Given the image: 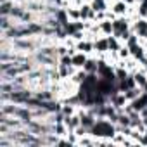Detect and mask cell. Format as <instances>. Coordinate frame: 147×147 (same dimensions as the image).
I'll use <instances>...</instances> for the list:
<instances>
[{
  "mask_svg": "<svg viewBox=\"0 0 147 147\" xmlns=\"http://www.w3.org/2000/svg\"><path fill=\"white\" fill-rule=\"evenodd\" d=\"M140 94H142V88H140V87H133V88H128V90L125 92V97H126L128 102H131V100H135Z\"/></svg>",
  "mask_w": 147,
  "mask_h": 147,
  "instance_id": "17",
  "label": "cell"
},
{
  "mask_svg": "<svg viewBox=\"0 0 147 147\" xmlns=\"http://www.w3.org/2000/svg\"><path fill=\"white\" fill-rule=\"evenodd\" d=\"M76 50H80V52H85V54H88V55H94L95 54V45H94V40H90V38H83V40H80V42H76Z\"/></svg>",
  "mask_w": 147,
  "mask_h": 147,
  "instance_id": "6",
  "label": "cell"
},
{
  "mask_svg": "<svg viewBox=\"0 0 147 147\" xmlns=\"http://www.w3.org/2000/svg\"><path fill=\"white\" fill-rule=\"evenodd\" d=\"M83 69L88 73V75H97V69H99V57L94 54V55H88Z\"/></svg>",
  "mask_w": 147,
  "mask_h": 147,
  "instance_id": "9",
  "label": "cell"
},
{
  "mask_svg": "<svg viewBox=\"0 0 147 147\" xmlns=\"http://www.w3.org/2000/svg\"><path fill=\"white\" fill-rule=\"evenodd\" d=\"M87 76H88V73L85 71V69H76L75 73H73V76H71V80L75 82L76 85H82L85 80H87Z\"/></svg>",
  "mask_w": 147,
  "mask_h": 147,
  "instance_id": "16",
  "label": "cell"
},
{
  "mask_svg": "<svg viewBox=\"0 0 147 147\" xmlns=\"http://www.w3.org/2000/svg\"><path fill=\"white\" fill-rule=\"evenodd\" d=\"M145 90H147V88H145Z\"/></svg>",
  "mask_w": 147,
  "mask_h": 147,
  "instance_id": "20",
  "label": "cell"
},
{
  "mask_svg": "<svg viewBox=\"0 0 147 147\" xmlns=\"http://www.w3.org/2000/svg\"><path fill=\"white\" fill-rule=\"evenodd\" d=\"M131 75H133V78H135L137 87H140L142 90H145V88H147V73H145L142 67H138L135 73H131Z\"/></svg>",
  "mask_w": 147,
  "mask_h": 147,
  "instance_id": "11",
  "label": "cell"
},
{
  "mask_svg": "<svg viewBox=\"0 0 147 147\" xmlns=\"http://www.w3.org/2000/svg\"><path fill=\"white\" fill-rule=\"evenodd\" d=\"M128 106H130L133 111H138V113H142L144 109H147V90H142V94H140L135 100L128 102Z\"/></svg>",
  "mask_w": 147,
  "mask_h": 147,
  "instance_id": "5",
  "label": "cell"
},
{
  "mask_svg": "<svg viewBox=\"0 0 147 147\" xmlns=\"http://www.w3.org/2000/svg\"><path fill=\"white\" fill-rule=\"evenodd\" d=\"M99 31H100V35H104V36H111V35H114L113 19H104V21H100V23H99Z\"/></svg>",
  "mask_w": 147,
  "mask_h": 147,
  "instance_id": "13",
  "label": "cell"
},
{
  "mask_svg": "<svg viewBox=\"0 0 147 147\" xmlns=\"http://www.w3.org/2000/svg\"><path fill=\"white\" fill-rule=\"evenodd\" d=\"M88 4L92 5V9L95 12H102V11H109L111 2L109 0H88Z\"/></svg>",
  "mask_w": 147,
  "mask_h": 147,
  "instance_id": "14",
  "label": "cell"
},
{
  "mask_svg": "<svg viewBox=\"0 0 147 147\" xmlns=\"http://www.w3.org/2000/svg\"><path fill=\"white\" fill-rule=\"evenodd\" d=\"M94 45H95V55H106L109 52V40L104 35L97 36L94 40Z\"/></svg>",
  "mask_w": 147,
  "mask_h": 147,
  "instance_id": "4",
  "label": "cell"
},
{
  "mask_svg": "<svg viewBox=\"0 0 147 147\" xmlns=\"http://www.w3.org/2000/svg\"><path fill=\"white\" fill-rule=\"evenodd\" d=\"M80 12H82V21H95V11L92 9V5L88 4V2H85L82 7H80Z\"/></svg>",
  "mask_w": 147,
  "mask_h": 147,
  "instance_id": "10",
  "label": "cell"
},
{
  "mask_svg": "<svg viewBox=\"0 0 147 147\" xmlns=\"http://www.w3.org/2000/svg\"><path fill=\"white\" fill-rule=\"evenodd\" d=\"M137 14L138 18H147V0H140L137 4Z\"/></svg>",
  "mask_w": 147,
  "mask_h": 147,
  "instance_id": "18",
  "label": "cell"
},
{
  "mask_svg": "<svg viewBox=\"0 0 147 147\" xmlns=\"http://www.w3.org/2000/svg\"><path fill=\"white\" fill-rule=\"evenodd\" d=\"M130 54H131V57L137 59L138 62H140L144 57H147V49H145L144 42H138V43L131 45V47H130Z\"/></svg>",
  "mask_w": 147,
  "mask_h": 147,
  "instance_id": "7",
  "label": "cell"
},
{
  "mask_svg": "<svg viewBox=\"0 0 147 147\" xmlns=\"http://www.w3.org/2000/svg\"><path fill=\"white\" fill-rule=\"evenodd\" d=\"M71 57H73V66H75L76 69H83V66H85V62H87V59H88V54L76 50Z\"/></svg>",
  "mask_w": 147,
  "mask_h": 147,
  "instance_id": "12",
  "label": "cell"
},
{
  "mask_svg": "<svg viewBox=\"0 0 147 147\" xmlns=\"http://www.w3.org/2000/svg\"><path fill=\"white\" fill-rule=\"evenodd\" d=\"M66 14H67V19H69L71 23H75V21H82V12H80V7L69 5V7H66Z\"/></svg>",
  "mask_w": 147,
  "mask_h": 147,
  "instance_id": "15",
  "label": "cell"
},
{
  "mask_svg": "<svg viewBox=\"0 0 147 147\" xmlns=\"http://www.w3.org/2000/svg\"><path fill=\"white\" fill-rule=\"evenodd\" d=\"M118 55H119V59H121V61H125V59L131 57V54H130V47H128L126 43H123V45L119 47V50H118Z\"/></svg>",
  "mask_w": 147,
  "mask_h": 147,
  "instance_id": "19",
  "label": "cell"
},
{
  "mask_svg": "<svg viewBox=\"0 0 147 147\" xmlns=\"http://www.w3.org/2000/svg\"><path fill=\"white\" fill-rule=\"evenodd\" d=\"M109 2H111L109 11H111L116 18H119V16H128V9H130V5L125 2V0H109Z\"/></svg>",
  "mask_w": 147,
  "mask_h": 147,
  "instance_id": "2",
  "label": "cell"
},
{
  "mask_svg": "<svg viewBox=\"0 0 147 147\" xmlns=\"http://www.w3.org/2000/svg\"><path fill=\"white\" fill-rule=\"evenodd\" d=\"M107 102H109V104H113L118 111L125 109V107H126V104H128V100H126V97H125V92H119V90H116V92L107 99Z\"/></svg>",
  "mask_w": 147,
  "mask_h": 147,
  "instance_id": "3",
  "label": "cell"
},
{
  "mask_svg": "<svg viewBox=\"0 0 147 147\" xmlns=\"http://www.w3.org/2000/svg\"><path fill=\"white\" fill-rule=\"evenodd\" d=\"M90 133L99 138H113L118 133V126H116V123H113L107 118H97V121L90 128Z\"/></svg>",
  "mask_w": 147,
  "mask_h": 147,
  "instance_id": "1",
  "label": "cell"
},
{
  "mask_svg": "<svg viewBox=\"0 0 147 147\" xmlns=\"http://www.w3.org/2000/svg\"><path fill=\"white\" fill-rule=\"evenodd\" d=\"M64 125L69 128V131H75L78 126H82V116L78 113L69 114V116H64Z\"/></svg>",
  "mask_w": 147,
  "mask_h": 147,
  "instance_id": "8",
  "label": "cell"
}]
</instances>
